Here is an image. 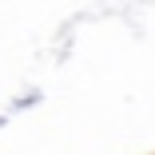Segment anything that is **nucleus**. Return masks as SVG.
Wrapping results in <instances>:
<instances>
[]
</instances>
